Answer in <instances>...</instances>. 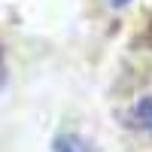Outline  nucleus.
Listing matches in <instances>:
<instances>
[{
  "label": "nucleus",
  "instance_id": "obj_1",
  "mask_svg": "<svg viewBox=\"0 0 152 152\" xmlns=\"http://www.w3.org/2000/svg\"><path fill=\"white\" fill-rule=\"evenodd\" d=\"M52 152H91V149H88L85 140L76 137V134H58L55 143H52Z\"/></svg>",
  "mask_w": 152,
  "mask_h": 152
},
{
  "label": "nucleus",
  "instance_id": "obj_2",
  "mask_svg": "<svg viewBox=\"0 0 152 152\" xmlns=\"http://www.w3.org/2000/svg\"><path fill=\"white\" fill-rule=\"evenodd\" d=\"M134 116H137V122H140L146 131H152V97H146V100H140V104H137Z\"/></svg>",
  "mask_w": 152,
  "mask_h": 152
},
{
  "label": "nucleus",
  "instance_id": "obj_3",
  "mask_svg": "<svg viewBox=\"0 0 152 152\" xmlns=\"http://www.w3.org/2000/svg\"><path fill=\"white\" fill-rule=\"evenodd\" d=\"M0 85H3V55H0Z\"/></svg>",
  "mask_w": 152,
  "mask_h": 152
},
{
  "label": "nucleus",
  "instance_id": "obj_4",
  "mask_svg": "<svg viewBox=\"0 0 152 152\" xmlns=\"http://www.w3.org/2000/svg\"><path fill=\"white\" fill-rule=\"evenodd\" d=\"M113 3H119V6H122V3H128V0H113Z\"/></svg>",
  "mask_w": 152,
  "mask_h": 152
}]
</instances>
